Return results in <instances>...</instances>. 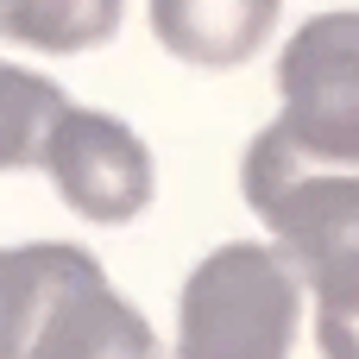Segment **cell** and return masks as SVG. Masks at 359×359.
I'll return each mask as SVG.
<instances>
[{
	"label": "cell",
	"mask_w": 359,
	"mask_h": 359,
	"mask_svg": "<svg viewBox=\"0 0 359 359\" xmlns=\"http://www.w3.org/2000/svg\"><path fill=\"white\" fill-rule=\"evenodd\" d=\"M303 278L271 240L215 246L177 303V359H290Z\"/></svg>",
	"instance_id": "6da1fadb"
},
{
	"label": "cell",
	"mask_w": 359,
	"mask_h": 359,
	"mask_svg": "<svg viewBox=\"0 0 359 359\" xmlns=\"http://www.w3.org/2000/svg\"><path fill=\"white\" fill-rule=\"evenodd\" d=\"M240 189L265 221L271 246L297 265L303 290L359 265V170L309 158L278 120L246 145Z\"/></svg>",
	"instance_id": "7a4b0ae2"
},
{
	"label": "cell",
	"mask_w": 359,
	"mask_h": 359,
	"mask_svg": "<svg viewBox=\"0 0 359 359\" xmlns=\"http://www.w3.org/2000/svg\"><path fill=\"white\" fill-rule=\"evenodd\" d=\"M19 359H164V347L82 246L38 240V303Z\"/></svg>",
	"instance_id": "3957f363"
},
{
	"label": "cell",
	"mask_w": 359,
	"mask_h": 359,
	"mask_svg": "<svg viewBox=\"0 0 359 359\" xmlns=\"http://www.w3.org/2000/svg\"><path fill=\"white\" fill-rule=\"evenodd\" d=\"M278 126L322 164L359 170V6L316 13L278 57Z\"/></svg>",
	"instance_id": "277c9868"
},
{
	"label": "cell",
	"mask_w": 359,
	"mask_h": 359,
	"mask_svg": "<svg viewBox=\"0 0 359 359\" xmlns=\"http://www.w3.org/2000/svg\"><path fill=\"white\" fill-rule=\"evenodd\" d=\"M38 164H44L50 189L95 227H126L158 196V170H151L145 139L101 107H63L44 133Z\"/></svg>",
	"instance_id": "5b68a950"
},
{
	"label": "cell",
	"mask_w": 359,
	"mask_h": 359,
	"mask_svg": "<svg viewBox=\"0 0 359 359\" xmlns=\"http://www.w3.org/2000/svg\"><path fill=\"white\" fill-rule=\"evenodd\" d=\"M284 0H151V32L196 69H240L265 50Z\"/></svg>",
	"instance_id": "8992f818"
},
{
	"label": "cell",
	"mask_w": 359,
	"mask_h": 359,
	"mask_svg": "<svg viewBox=\"0 0 359 359\" xmlns=\"http://www.w3.org/2000/svg\"><path fill=\"white\" fill-rule=\"evenodd\" d=\"M126 0H0V32L25 50L44 57H69V50H95L120 32Z\"/></svg>",
	"instance_id": "52a82bcc"
},
{
	"label": "cell",
	"mask_w": 359,
	"mask_h": 359,
	"mask_svg": "<svg viewBox=\"0 0 359 359\" xmlns=\"http://www.w3.org/2000/svg\"><path fill=\"white\" fill-rule=\"evenodd\" d=\"M63 88L38 69H19V63H0V170H25L38 164L44 151V133L50 120L63 114Z\"/></svg>",
	"instance_id": "ba28073f"
},
{
	"label": "cell",
	"mask_w": 359,
	"mask_h": 359,
	"mask_svg": "<svg viewBox=\"0 0 359 359\" xmlns=\"http://www.w3.org/2000/svg\"><path fill=\"white\" fill-rule=\"evenodd\" d=\"M316 290V347L322 359H359V265L334 271Z\"/></svg>",
	"instance_id": "9c48e42d"
},
{
	"label": "cell",
	"mask_w": 359,
	"mask_h": 359,
	"mask_svg": "<svg viewBox=\"0 0 359 359\" xmlns=\"http://www.w3.org/2000/svg\"><path fill=\"white\" fill-rule=\"evenodd\" d=\"M38 303V246H0V359H19Z\"/></svg>",
	"instance_id": "30bf717a"
}]
</instances>
